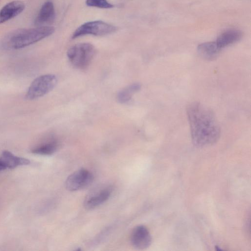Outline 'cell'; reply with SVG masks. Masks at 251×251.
I'll use <instances>...</instances> for the list:
<instances>
[{
  "label": "cell",
  "mask_w": 251,
  "mask_h": 251,
  "mask_svg": "<svg viewBox=\"0 0 251 251\" xmlns=\"http://www.w3.org/2000/svg\"><path fill=\"white\" fill-rule=\"evenodd\" d=\"M132 245L138 250L148 248L151 243V237L147 228L143 225L135 227L130 235Z\"/></svg>",
  "instance_id": "cell-7"
},
{
  "label": "cell",
  "mask_w": 251,
  "mask_h": 251,
  "mask_svg": "<svg viewBox=\"0 0 251 251\" xmlns=\"http://www.w3.org/2000/svg\"><path fill=\"white\" fill-rule=\"evenodd\" d=\"M193 143L202 147L212 145L219 139L220 128L214 113L197 102L189 104L186 109Z\"/></svg>",
  "instance_id": "cell-1"
},
{
  "label": "cell",
  "mask_w": 251,
  "mask_h": 251,
  "mask_svg": "<svg viewBox=\"0 0 251 251\" xmlns=\"http://www.w3.org/2000/svg\"><path fill=\"white\" fill-rule=\"evenodd\" d=\"M25 8L24 2L21 0L11 1L4 5L0 10V24L15 18Z\"/></svg>",
  "instance_id": "cell-8"
},
{
  "label": "cell",
  "mask_w": 251,
  "mask_h": 251,
  "mask_svg": "<svg viewBox=\"0 0 251 251\" xmlns=\"http://www.w3.org/2000/svg\"><path fill=\"white\" fill-rule=\"evenodd\" d=\"M54 30V27L49 25L17 29L5 36L2 45L9 49H22L50 36Z\"/></svg>",
  "instance_id": "cell-2"
},
{
  "label": "cell",
  "mask_w": 251,
  "mask_h": 251,
  "mask_svg": "<svg viewBox=\"0 0 251 251\" xmlns=\"http://www.w3.org/2000/svg\"><path fill=\"white\" fill-rule=\"evenodd\" d=\"M197 50L201 56L209 60L215 59L221 50L215 41L200 44L198 46Z\"/></svg>",
  "instance_id": "cell-13"
},
{
  "label": "cell",
  "mask_w": 251,
  "mask_h": 251,
  "mask_svg": "<svg viewBox=\"0 0 251 251\" xmlns=\"http://www.w3.org/2000/svg\"><path fill=\"white\" fill-rule=\"evenodd\" d=\"M141 88L139 83H133L128 85L120 91L117 96V100L119 103H126L130 101L132 96Z\"/></svg>",
  "instance_id": "cell-15"
},
{
  "label": "cell",
  "mask_w": 251,
  "mask_h": 251,
  "mask_svg": "<svg viewBox=\"0 0 251 251\" xmlns=\"http://www.w3.org/2000/svg\"><path fill=\"white\" fill-rule=\"evenodd\" d=\"M58 146V142L55 139H50L34 147L32 152L41 155H50L56 151Z\"/></svg>",
  "instance_id": "cell-14"
},
{
  "label": "cell",
  "mask_w": 251,
  "mask_h": 251,
  "mask_svg": "<svg viewBox=\"0 0 251 251\" xmlns=\"http://www.w3.org/2000/svg\"><path fill=\"white\" fill-rule=\"evenodd\" d=\"M111 193L110 187L105 188L93 192L87 197L84 201V206L87 209H93L106 201Z\"/></svg>",
  "instance_id": "cell-10"
},
{
  "label": "cell",
  "mask_w": 251,
  "mask_h": 251,
  "mask_svg": "<svg viewBox=\"0 0 251 251\" xmlns=\"http://www.w3.org/2000/svg\"></svg>",
  "instance_id": "cell-18"
},
{
  "label": "cell",
  "mask_w": 251,
  "mask_h": 251,
  "mask_svg": "<svg viewBox=\"0 0 251 251\" xmlns=\"http://www.w3.org/2000/svg\"><path fill=\"white\" fill-rule=\"evenodd\" d=\"M0 161L5 169H13L19 166L28 165L30 163L29 160L16 156L7 151L2 152L0 157Z\"/></svg>",
  "instance_id": "cell-12"
},
{
  "label": "cell",
  "mask_w": 251,
  "mask_h": 251,
  "mask_svg": "<svg viewBox=\"0 0 251 251\" xmlns=\"http://www.w3.org/2000/svg\"><path fill=\"white\" fill-rule=\"evenodd\" d=\"M96 54L94 46L89 43L77 44L70 48L67 56L72 64L79 69L86 68Z\"/></svg>",
  "instance_id": "cell-3"
},
{
  "label": "cell",
  "mask_w": 251,
  "mask_h": 251,
  "mask_svg": "<svg viewBox=\"0 0 251 251\" xmlns=\"http://www.w3.org/2000/svg\"><path fill=\"white\" fill-rule=\"evenodd\" d=\"M93 179L94 176L90 172L83 169H80L67 177L65 181V187L70 191H77L89 186Z\"/></svg>",
  "instance_id": "cell-6"
},
{
  "label": "cell",
  "mask_w": 251,
  "mask_h": 251,
  "mask_svg": "<svg viewBox=\"0 0 251 251\" xmlns=\"http://www.w3.org/2000/svg\"><path fill=\"white\" fill-rule=\"evenodd\" d=\"M117 27L102 21H93L85 23L80 25L74 32L72 39L86 35L104 36L116 31Z\"/></svg>",
  "instance_id": "cell-5"
},
{
  "label": "cell",
  "mask_w": 251,
  "mask_h": 251,
  "mask_svg": "<svg viewBox=\"0 0 251 251\" xmlns=\"http://www.w3.org/2000/svg\"><path fill=\"white\" fill-rule=\"evenodd\" d=\"M57 78L52 74H47L36 78L31 83L25 97L29 100L38 99L50 91L56 86Z\"/></svg>",
  "instance_id": "cell-4"
},
{
  "label": "cell",
  "mask_w": 251,
  "mask_h": 251,
  "mask_svg": "<svg viewBox=\"0 0 251 251\" xmlns=\"http://www.w3.org/2000/svg\"><path fill=\"white\" fill-rule=\"evenodd\" d=\"M4 170H5V168L0 161V172Z\"/></svg>",
  "instance_id": "cell-17"
},
{
  "label": "cell",
  "mask_w": 251,
  "mask_h": 251,
  "mask_svg": "<svg viewBox=\"0 0 251 251\" xmlns=\"http://www.w3.org/2000/svg\"><path fill=\"white\" fill-rule=\"evenodd\" d=\"M55 18V11L53 2L47 0L41 6L34 20V24L38 26H45L51 23Z\"/></svg>",
  "instance_id": "cell-9"
},
{
  "label": "cell",
  "mask_w": 251,
  "mask_h": 251,
  "mask_svg": "<svg viewBox=\"0 0 251 251\" xmlns=\"http://www.w3.org/2000/svg\"><path fill=\"white\" fill-rule=\"evenodd\" d=\"M86 4L90 7L109 9L114 7L107 0H86Z\"/></svg>",
  "instance_id": "cell-16"
},
{
  "label": "cell",
  "mask_w": 251,
  "mask_h": 251,
  "mask_svg": "<svg viewBox=\"0 0 251 251\" xmlns=\"http://www.w3.org/2000/svg\"><path fill=\"white\" fill-rule=\"evenodd\" d=\"M241 31L237 29H229L221 33L215 41L221 50L238 42L242 37Z\"/></svg>",
  "instance_id": "cell-11"
}]
</instances>
